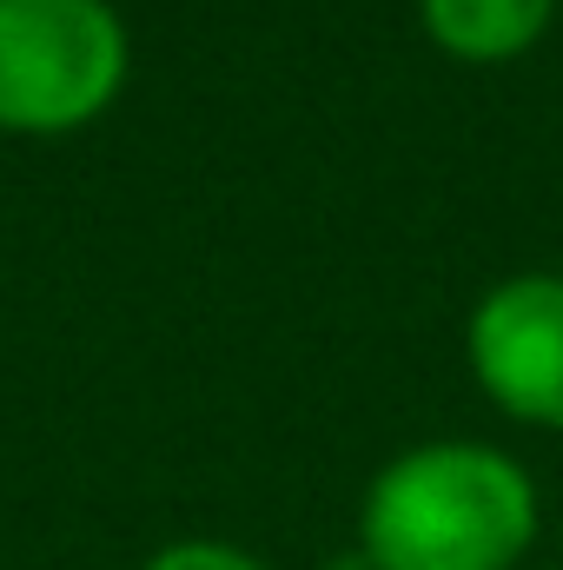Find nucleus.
<instances>
[{"mask_svg":"<svg viewBox=\"0 0 563 570\" xmlns=\"http://www.w3.org/2000/svg\"><path fill=\"white\" fill-rule=\"evenodd\" d=\"M146 570H266V564L246 558L239 544H219V538H179V544L152 551Z\"/></svg>","mask_w":563,"mask_h":570,"instance_id":"nucleus-5","label":"nucleus"},{"mask_svg":"<svg viewBox=\"0 0 563 570\" xmlns=\"http://www.w3.org/2000/svg\"><path fill=\"white\" fill-rule=\"evenodd\" d=\"M325 570H378V564H372L365 551H338V558H332V564H325Z\"/></svg>","mask_w":563,"mask_h":570,"instance_id":"nucleus-6","label":"nucleus"},{"mask_svg":"<svg viewBox=\"0 0 563 570\" xmlns=\"http://www.w3.org/2000/svg\"><path fill=\"white\" fill-rule=\"evenodd\" d=\"M557 570H563V564H557Z\"/></svg>","mask_w":563,"mask_h":570,"instance_id":"nucleus-7","label":"nucleus"},{"mask_svg":"<svg viewBox=\"0 0 563 570\" xmlns=\"http://www.w3.org/2000/svg\"><path fill=\"white\" fill-rule=\"evenodd\" d=\"M471 372L497 412L563 425V273H517L471 312Z\"/></svg>","mask_w":563,"mask_h":570,"instance_id":"nucleus-3","label":"nucleus"},{"mask_svg":"<svg viewBox=\"0 0 563 570\" xmlns=\"http://www.w3.org/2000/svg\"><path fill=\"white\" fill-rule=\"evenodd\" d=\"M127 20L107 0H0V134L60 140L127 87Z\"/></svg>","mask_w":563,"mask_h":570,"instance_id":"nucleus-2","label":"nucleus"},{"mask_svg":"<svg viewBox=\"0 0 563 570\" xmlns=\"http://www.w3.org/2000/svg\"><path fill=\"white\" fill-rule=\"evenodd\" d=\"M531 544V471L471 438H431L392 458L358 511V551L378 570H511Z\"/></svg>","mask_w":563,"mask_h":570,"instance_id":"nucleus-1","label":"nucleus"},{"mask_svg":"<svg viewBox=\"0 0 563 570\" xmlns=\"http://www.w3.org/2000/svg\"><path fill=\"white\" fill-rule=\"evenodd\" d=\"M557 7L563 0H418L424 33L451 60H477V67L517 60L524 47H537Z\"/></svg>","mask_w":563,"mask_h":570,"instance_id":"nucleus-4","label":"nucleus"}]
</instances>
